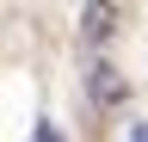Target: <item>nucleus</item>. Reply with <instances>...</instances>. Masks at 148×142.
Returning a JSON list of instances; mask_svg holds the SVG:
<instances>
[{
  "label": "nucleus",
  "mask_w": 148,
  "mask_h": 142,
  "mask_svg": "<svg viewBox=\"0 0 148 142\" xmlns=\"http://www.w3.org/2000/svg\"><path fill=\"white\" fill-rule=\"evenodd\" d=\"M86 93H92V105H99V111H123V105H130V80H123L111 62H99V68L86 74Z\"/></svg>",
  "instance_id": "obj_1"
},
{
  "label": "nucleus",
  "mask_w": 148,
  "mask_h": 142,
  "mask_svg": "<svg viewBox=\"0 0 148 142\" xmlns=\"http://www.w3.org/2000/svg\"><path fill=\"white\" fill-rule=\"evenodd\" d=\"M136 142H148V130H136Z\"/></svg>",
  "instance_id": "obj_3"
},
{
  "label": "nucleus",
  "mask_w": 148,
  "mask_h": 142,
  "mask_svg": "<svg viewBox=\"0 0 148 142\" xmlns=\"http://www.w3.org/2000/svg\"><path fill=\"white\" fill-rule=\"evenodd\" d=\"M111 31H117V6L111 0H80V43L99 49V43H111Z\"/></svg>",
  "instance_id": "obj_2"
}]
</instances>
